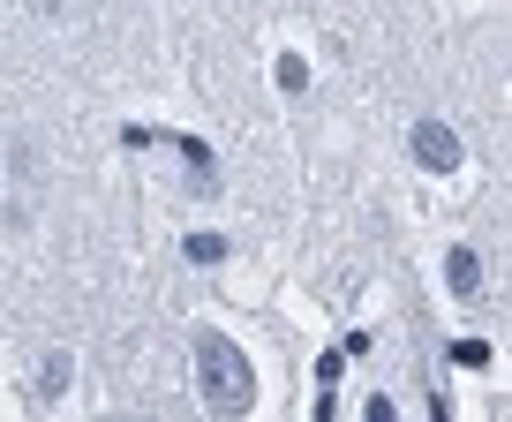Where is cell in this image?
I'll use <instances>...</instances> for the list:
<instances>
[{"label":"cell","instance_id":"5b68a950","mask_svg":"<svg viewBox=\"0 0 512 422\" xmlns=\"http://www.w3.org/2000/svg\"><path fill=\"white\" fill-rule=\"evenodd\" d=\"M279 91H309V68L294 61V53H287V61H279Z\"/></svg>","mask_w":512,"mask_h":422},{"label":"cell","instance_id":"277c9868","mask_svg":"<svg viewBox=\"0 0 512 422\" xmlns=\"http://www.w3.org/2000/svg\"><path fill=\"white\" fill-rule=\"evenodd\" d=\"M38 385H46V400H61V392H68V355H53V362H46V377H38Z\"/></svg>","mask_w":512,"mask_h":422},{"label":"cell","instance_id":"6da1fadb","mask_svg":"<svg viewBox=\"0 0 512 422\" xmlns=\"http://www.w3.org/2000/svg\"><path fill=\"white\" fill-rule=\"evenodd\" d=\"M196 385H204L211 415H241L256 400V377H249V362H241V347L226 332H196Z\"/></svg>","mask_w":512,"mask_h":422},{"label":"cell","instance_id":"7a4b0ae2","mask_svg":"<svg viewBox=\"0 0 512 422\" xmlns=\"http://www.w3.org/2000/svg\"><path fill=\"white\" fill-rule=\"evenodd\" d=\"M407 151H415L430 174H452L460 166V136L445 129V121H415V136H407Z\"/></svg>","mask_w":512,"mask_h":422},{"label":"cell","instance_id":"3957f363","mask_svg":"<svg viewBox=\"0 0 512 422\" xmlns=\"http://www.w3.org/2000/svg\"><path fill=\"white\" fill-rule=\"evenodd\" d=\"M445 287H452V294H475V287H482L475 249H452V257H445Z\"/></svg>","mask_w":512,"mask_h":422},{"label":"cell","instance_id":"8992f818","mask_svg":"<svg viewBox=\"0 0 512 422\" xmlns=\"http://www.w3.org/2000/svg\"><path fill=\"white\" fill-rule=\"evenodd\" d=\"M189 257H196V264H219V257H226V242H219V234H196Z\"/></svg>","mask_w":512,"mask_h":422}]
</instances>
